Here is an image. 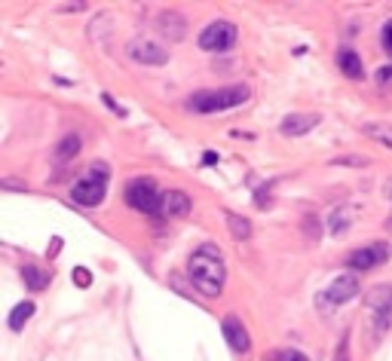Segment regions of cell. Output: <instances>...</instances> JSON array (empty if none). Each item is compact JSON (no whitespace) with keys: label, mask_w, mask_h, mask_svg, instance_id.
Wrapping results in <instances>:
<instances>
[{"label":"cell","mask_w":392,"mask_h":361,"mask_svg":"<svg viewBox=\"0 0 392 361\" xmlns=\"http://www.w3.org/2000/svg\"><path fill=\"white\" fill-rule=\"evenodd\" d=\"M58 10L62 13H80V10H86V4H62Z\"/></svg>","instance_id":"cell-25"},{"label":"cell","mask_w":392,"mask_h":361,"mask_svg":"<svg viewBox=\"0 0 392 361\" xmlns=\"http://www.w3.org/2000/svg\"><path fill=\"white\" fill-rule=\"evenodd\" d=\"M80 144H83V141H80V135H77V132H71V135H65L62 141H58V147H55V163L62 165V163H68V159H74V156L80 154Z\"/></svg>","instance_id":"cell-16"},{"label":"cell","mask_w":392,"mask_h":361,"mask_svg":"<svg viewBox=\"0 0 392 361\" xmlns=\"http://www.w3.org/2000/svg\"><path fill=\"white\" fill-rule=\"evenodd\" d=\"M362 132L368 138H374L377 144H383V147H389L392 150V125H383V123H365L362 125Z\"/></svg>","instance_id":"cell-19"},{"label":"cell","mask_w":392,"mask_h":361,"mask_svg":"<svg viewBox=\"0 0 392 361\" xmlns=\"http://www.w3.org/2000/svg\"><path fill=\"white\" fill-rule=\"evenodd\" d=\"M331 226H334V233L340 236L344 233V226H346V217H344V212H334V217H331Z\"/></svg>","instance_id":"cell-24"},{"label":"cell","mask_w":392,"mask_h":361,"mask_svg":"<svg viewBox=\"0 0 392 361\" xmlns=\"http://www.w3.org/2000/svg\"><path fill=\"white\" fill-rule=\"evenodd\" d=\"M221 331H224V337H227V343H230V349H233V352H239V355H245V352L252 349V337H248L245 325L239 322L236 315H227V318H221Z\"/></svg>","instance_id":"cell-10"},{"label":"cell","mask_w":392,"mask_h":361,"mask_svg":"<svg viewBox=\"0 0 392 361\" xmlns=\"http://www.w3.org/2000/svg\"><path fill=\"white\" fill-rule=\"evenodd\" d=\"M34 304H31V300H25V304H15L13 306V313H10V331H22L25 325L31 322V318H34Z\"/></svg>","instance_id":"cell-17"},{"label":"cell","mask_w":392,"mask_h":361,"mask_svg":"<svg viewBox=\"0 0 392 361\" xmlns=\"http://www.w3.org/2000/svg\"><path fill=\"white\" fill-rule=\"evenodd\" d=\"M22 279H25V285H28V291H34V294L49 288V273L40 270V266H34V264L22 266Z\"/></svg>","instance_id":"cell-15"},{"label":"cell","mask_w":392,"mask_h":361,"mask_svg":"<svg viewBox=\"0 0 392 361\" xmlns=\"http://www.w3.org/2000/svg\"><path fill=\"white\" fill-rule=\"evenodd\" d=\"M377 80H380V83L392 80V64H386V68H380V71H377Z\"/></svg>","instance_id":"cell-26"},{"label":"cell","mask_w":392,"mask_h":361,"mask_svg":"<svg viewBox=\"0 0 392 361\" xmlns=\"http://www.w3.org/2000/svg\"><path fill=\"white\" fill-rule=\"evenodd\" d=\"M239 40V28L227 19H218L212 22L208 28H203V34H199V46L205 49V53H227V49Z\"/></svg>","instance_id":"cell-6"},{"label":"cell","mask_w":392,"mask_h":361,"mask_svg":"<svg viewBox=\"0 0 392 361\" xmlns=\"http://www.w3.org/2000/svg\"><path fill=\"white\" fill-rule=\"evenodd\" d=\"M224 221H227V230H230V236H233V239H239V242H243V239L252 236V224H248L243 214L224 212Z\"/></svg>","instance_id":"cell-18"},{"label":"cell","mask_w":392,"mask_h":361,"mask_svg":"<svg viewBox=\"0 0 392 361\" xmlns=\"http://www.w3.org/2000/svg\"><path fill=\"white\" fill-rule=\"evenodd\" d=\"M4 190H28L25 184H15V178H6L4 181Z\"/></svg>","instance_id":"cell-27"},{"label":"cell","mask_w":392,"mask_h":361,"mask_svg":"<svg viewBox=\"0 0 392 361\" xmlns=\"http://www.w3.org/2000/svg\"><path fill=\"white\" fill-rule=\"evenodd\" d=\"M356 294H358L356 273H340V275L331 279V285L322 294H316V304H319L322 309H334L340 304H346V300H353Z\"/></svg>","instance_id":"cell-5"},{"label":"cell","mask_w":392,"mask_h":361,"mask_svg":"<svg viewBox=\"0 0 392 361\" xmlns=\"http://www.w3.org/2000/svg\"><path fill=\"white\" fill-rule=\"evenodd\" d=\"M156 28H160V34L165 37V40H184L187 37V19L181 15L178 10H165V13H160V19H156Z\"/></svg>","instance_id":"cell-12"},{"label":"cell","mask_w":392,"mask_h":361,"mask_svg":"<svg viewBox=\"0 0 392 361\" xmlns=\"http://www.w3.org/2000/svg\"><path fill=\"white\" fill-rule=\"evenodd\" d=\"M187 275L190 285L203 294V297H218L224 291V279H227V266H224L221 254L212 245L199 248L187 260Z\"/></svg>","instance_id":"cell-1"},{"label":"cell","mask_w":392,"mask_h":361,"mask_svg":"<svg viewBox=\"0 0 392 361\" xmlns=\"http://www.w3.org/2000/svg\"><path fill=\"white\" fill-rule=\"evenodd\" d=\"M102 102H104L107 107H111V111H114L116 116H126V107H120V104H116V102H114V95H111V92H102Z\"/></svg>","instance_id":"cell-23"},{"label":"cell","mask_w":392,"mask_h":361,"mask_svg":"<svg viewBox=\"0 0 392 361\" xmlns=\"http://www.w3.org/2000/svg\"><path fill=\"white\" fill-rule=\"evenodd\" d=\"M389 199H392V181H389Z\"/></svg>","instance_id":"cell-29"},{"label":"cell","mask_w":392,"mask_h":361,"mask_svg":"<svg viewBox=\"0 0 392 361\" xmlns=\"http://www.w3.org/2000/svg\"><path fill=\"white\" fill-rule=\"evenodd\" d=\"M380 43H383V53H386L392 58V19L383 25V31H380Z\"/></svg>","instance_id":"cell-21"},{"label":"cell","mask_w":392,"mask_h":361,"mask_svg":"<svg viewBox=\"0 0 392 361\" xmlns=\"http://www.w3.org/2000/svg\"><path fill=\"white\" fill-rule=\"evenodd\" d=\"M386 257H389V248L383 245V242H374V245L356 248L353 254L346 257V264H349V270H374V266H380Z\"/></svg>","instance_id":"cell-9"},{"label":"cell","mask_w":392,"mask_h":361,"mask_svg":"<svg viewBox=\"0 0 392 361\" xmlns=\"http://www.w3.org/2000/svg\"><path fill=\"white\" fill-rule=\"evenodd\" d=\"M203 163H205V165H215V163H218V154H215V150H205V154H203Z\"/></svg>","instance_id":"cell-28"},{"label":"cell","mask_w":392,"mask_h":361,"mask_svg":"<svg viewBox=\"0 0 392 361\" xmlns=\"http://www.w3.org/2000/svg\"><path fill=\"white\" fill-rule=\"evenodd\" d=\"M126 53L132 62H138V64H150V68H163L165 62H169V53L160 46V43H154V40H147V37H135L132 43L126 46Z\"/></svg>","instance_id":"cell-8"},{"label":"cell","mask_w":392,"mask_h":361,"mask_svg":"<svg viewBox=\"0 0 392 361\" xmlns=\"http://www.w3.org/2000/svg\"><path fill=\"white\" fill-rule=\"evenodd\" d=\"M190 205H194V199H190L184 190H165L160 214L163 217H184V214H190Z\"/></svg>","instance_id":"cell-13"},{"label":"cell","mask_w":392,"mask_h":361,"mask_svg":"<svg viewBox=\"0 0 392 361\" xmlns=\"http://www.w3.org/2000/svg\"><path fill=\"white\" fill-rule=\"evenodd\" d=\"M104 193H107V165L104 163H95L93 169L83 175V178L74 181L71 199L77 205H83V208H95V205H102Z\"/></svg>","instance_id":"cell-3"},{"label":"cell","mask_w":392,"mask_h":361,"mask_svg":"<svg viewBox=\"0 0 392 361\" xmlns=\"http://www.w3.org/2000/svg\"><path fill=\"white\" fill-rule=\"evenodd\" d=\"M126 203L141 214H160L163 193L154 178H132L126 184Z\"/></svg>","instance_id":"cell-4"},{"label":"cell","mask_w":392,"mask_h":361,"mask_svg":"<svg viewBox=\"0 0 392 361\" xmlns=\"http://www.w3.org/2000/svg\"><path fill=\"white\" fill-rule=\"evenodd\" d=\"M71 275H74V282H77L80 288H89V285H93V273H89L86 266H77V270H74Z\"/></svg>","instance_id":"cell-22"},{"label":"cell","mask_w":392,"mask_h":361,"mask_svg":"<svg viewBox=\"0 0 392 361\" xmlns=\"http://www.w3.org/2000/svg\"><path fill=\"white\" fill-rule=\"evenodd\" d=\"M252 98V89L245 83H236V86H224V89H203V92H194L187 98V107L196 114H224V111H233V107L245 104Z\"/></svg>","instance_id":"cell-2"},{"label":"cell","mask_w":392,"mask_h":361,"mask_svg":"<svg viewBox=\"0 0 392 361\" xmlns=\"http://www.w3.org/2000/svg\"><path fill=\"white\" fill-rule=\"evenodd\" d=\"M365 306L374 315V327L377 334H383L392 322V285H374V288L365 294Z\"/></svg>","instance_id":"cell-7"},{"label":"cell","mask_w":392,"mask_h":361,"mask_svg":"<svg viewBox=\"0 0 392 361\" xmlns=\"http://www.w3.org/2000/svg\"><path fill=\"white\" fill-rule=\"evenodd\" d=\"M337 68L344 71L349 80H362L365 77V64H362V58H358V53H353V49H340L337 53Z\"/></svg>","instance_id":"cell-14"},{"label":"cell","mask_w":392,"mask_h":361,"mask_svg":"<svg viewBox=\"0 0 392 361\" xmlns=\"http://www.w3.org/2000/svg\"><path fill=\"white\" fill-rule=\"evenodd\" d=\"M270 361H306V355L297 349H279V352H273Z\"/></svg>","instance_id":"cell-20"},{"label":"cell","mask_w":392,"mask_h":361,"mask_svg":"<svg viewBox=\"0 0 392 361\" xmlns=\"http://www.w3.org/2000/svg\"><path fill=\"white\" fill-rule=\"evenodd\" d=\"M319 120H322L319 114H288L285 120L279 123V132L288 138H300V135H306V132H313L316 125H319Z\"/></svg>","instance_id":"cell-11"}]
</instances>
